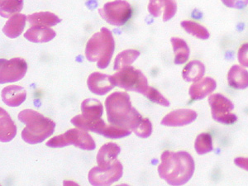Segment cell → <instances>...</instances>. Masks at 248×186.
<instances>
[{
	"instance_id": "34",
	"label": "cell",
	"mask_w": 248,
	"mask_h": 186,
	"mask_svg": "<svg viewBox=\"0 0 248 186\" xmlns=\"http://www.w3.org/2000/svg\"><path fill=\"white\" fill-rule=\"evenodd\" d=\"M234 163L237 165V167L246 170L248 171V158L237 157L234 160Z\"/></svg>"
},
{
	"instance_id": "30",
	"label": "cell",
	"mask_w": 248,
	"mask_h": 186,
	"mask_svg": "<svg viewBox=\"0 0 248 186\" xmlns=\"http://www.w3.org/2000/svg\"><path fill=\"white\" fill-rule=\"evenodd\" d=\"M144 96H146L147 99H150L153 103L157 104V105H162L165 107L170 106V102L155 88L150 87L149 86L147 92L144 93Z\"/></svg>"
},
{
	"instance_id": "15",
	"label": "cell",
	"mask_w": 248,
	"mask_h": 186,
	"mask_svg": "<svg viewBox=\"0 0 248 186\" xmlns=\"http://www.w3.org/2000/svg\"><path fill=\"white\" fill-rule=\"evenodd\" d=\"M121 152V148L118 144L108 142L99 149L97 154V163L103 169H108L115 163L117 157Z\"/></svg>"
},
{
	"instance_id": "22",
	"label": "cell",
	"mask_w": 248,
	"mask_h": 186,
	"mask_svg": "<svg viewBox=\"0 0 248 186\" xmlns=\"http://www.w3.org/2000/svg\"><path fill=\"white\" fill-rule=\"evenodd\" d=\"M81 115L88 120H95L101 119L104 108L98 99L90 98L82 102Z\"/></svg>"
},
{
	"instance_id": "9",
	"label": "cell",
	"mask_w": 248,
	"mask_h": 186,
	"mask_svg": "<svg viewBox=\"0 0 248 186\" xmlns=\"http://www.w3.org/2000/svg\"><path fill=\"white\" fill-rule=\"evenodd\" d=\"M209 104L211 108L212 116L215 121L224 124H232L237 121V116L232 113L234 105L231 100L220 93L209 96Z\"/></svg>"
},
{
	"instance_id": "3",
	"label": "cell",
	"mask_w": 248,
	"mask_h": 186,
	"mask_svg": "<svg viewBox=\"0 0 248 186\" xmlns=\"http://www.w3.org/2000/svg\"><path fill=\"white\" fill-rule=\"evenodd\" d=\"M20 122L26 124L22 138L27 143L37 144L52 135L56 124L32 109H24L18 114Z\"/></svg>"
},
{
	"instance_id": "19",
	"label": "cell",
	"mask_w": 248,
	"mask_h": 186,
	"mask_svg": "<svg viewBox=\"0 0 248 186\" xmlns=\"http://www.w3.org/2000/svg\"><path fill=\"white\" fill-rule=\"evenodd\" d=\"M17 127L6 110L0 108V141L8 142L15 139Z\"/></svg>"
},
{
	"instance_id": "13",
	"label": "cell",
	"mask_w": 248,
	"mask_h": 186,
	"mask_svg": "<svg viewBox=\"0 0 248 186\" xmlns=\"http://www.w3.org/2000/svg\"><path fill=\"white\" fill-rule=\"evenodd\" d=\"M89 90L97 95H104L114 88L112 77L100 72H93L88 77Z\"/></svg>"
},
{
	"instance_id": "29",
	"label": "cell",
	"mask_w": 248,
	"mask_h": 186,
	"mask_svg": "<svg viewBox=\"0 0 248 186\" xmlns=\"http://www.w3.org/2000/svg\"><path fill=\"white\" fill-rule=\"evenodd\" d=\"M195 148L199 155L209 153L213 150L212 137L209 133H201L195 140Z\"/></svg>"
},
{
	"instance_id": "11",
	"label": "cell",
	"mask_w": 248,
	"mask_h": 186,
	"mask_svg": "<svg viewBox=\"0 0 248 186\" xmlns=\"http://www.w3.org/2000/svg\"><path fill=\"white\" fill-rule=\"evenodd\" d=\"M124 167L120 161H115L108 169H103L101 167H93L89 172V181L92 186H110L119 181L123 175Z\"/></svg>"
},
{
	"instance_id": "4",
	"label": "cell",
	"mask_w": 248,
	"mask_h": 186,
	"mask_svg": "<svg viewBox=\"0 0 248 186\" xmlns=\"http://www.w3.org/2000/svg\"><path fill=\"white\" fill-rule=\"evenodd\" d=\"M115 49L113 34L106 28H102L90 38L85 47V57L89 62H97L99 69H105L109 65Z\"/></svg>"
},
{
	"instance_id": "10",
	"label": "cell",
	"mask_w": 248,
	"mask_h": 186,
	"mask_svg": "<svg viewBox=\"0 0 248 186\" xmlns=\"http://www.w3.org/2000/svg\"><path fill=\"white\" fill-rule=\"evenodd\" d=\"M28 64L25 60L16 57L11 60H0V83L18 81L25 77Z\"/></svg>"
},
{
	"instance_id": "12",
	"label": "cell",
	"mask_w": 248,
	"mask_h": 186,
	"mask_svg": "<svg viewBox=\"0 0 248 186\" xmlns=\"http://www.w3.org/2000/svg\"><path fill=\"white\" fill-rule=\"evenodd\" d=\"M197 113L194 110H175L165 116L161 124L167 127H181L193 123L197 119Z\"/></svg>"
},
{
	"instance_id": "5",
	"label": "cell",
	"mask_w": 248,
	"mask_h": 186,
	"mask_svg": "<svg viewBox=\"0 0 248 186\" xmlns=\"http://www.w3.org/2000/svg\"><path fill=\"white\" fill-rule=\"evenodd\" d=\"M111 77L114 85L125 91H134L144 95L149 88L147 77L141 71L131 65L122 68Z\"/></svg>"
},
{
	"instance_id": "33",
	"label": "cell",
	"mask_w": 248,
	"mask_h": 186,
	"mask_svg": "<svg viewBox=\"0 0 248 186\" xmlns=\"http://www.w3.org/2000/svg\"><path fill=\"white\" fill-rule=\"evenodd\" d=\"M224 5L231 9H242L248 5V0H221Z\"/></svg>"
},
{
	"instance_id": "27",
	"label": "cell",
	"mask_w": 248,
	"mask_h": 186,
	"mask_svg": "<svg viewBox=\"0 0 248 186\" xmlns=\"http://www.w3.org/2000/svg\"><path fill=\"white\" fill-rule=\"evenodd\" d=\"M181 25L186 30V32H188L194 37H197L199 39H208L210 36L209 31L203 26L193 22V21L186 20V21L181 22Z\"/></svg>"
},
{
	"instance_id": "1",
	"label": "cell",
	"mask_w": 248,
	"mask_h": 186,
	"mask_svg": "<svg viewBox=\"0 0 248 186\" xmlns=\"http://www.w3.org/2000/svg\"><path fill=\"white\" fill-rule=\"evenodd\" d=\"M195 167L194 159L189 153L165 151L161 154L158 173L170 186H182L191 179Z\"/></svg>"
},
{
	"instance_id": "2",
	"label": "cell",
	"mask_w": 248,
	"mask_h": 186,
	"mask_svg": "<svg viewBox=\"0 0 248 186\" xmlns=\"http://www.w3.org/2000/svg\"><path fill=\"white\" fill-rule=\"evenodd\" d=\"M105 107L108 123L124 129L133 132L143 119L132 106L129 95L125 92L117 91L108 96Z\"/></svg>"
},
{
	"instance_id": "25",
	"label": "cell",
	"mask_w": 248,
	"mask_h": 186,
	"mask_svg": "<svg viewBox=\"0 0 248 186\" xmlns=\"http://www.w3.org/2000/svg\"><path fill=\"white\" fill-rule=\"evenodd\" d=\"M170 43L175 53V60H174L175 64L182 65L184 63H186L189 59V53H190L187 43L183 39L179 37H172Z\"/></svg>"
},
{
	"instance_id": "26",
	"label": "cell",
	"mask_w": 248,
	"mask_h": 186,
	"mask_svg": "<svg viewBox=\"0 0 248 186\" xmlns=\"http://www.w3.org/2000/svg\"><path fill=\"white\" fill-rule=\"evenodd\" d=\"M139 56H140V51L138 50L130 49V50L122 51L116 57L113 70L119 71L122 68L126 67L127 65L133 64Z\"/></svg>"
},
{
	"instance_id": "31",
	"label": "cell",
	"mask_w": 248,
	"mask_h": 186,
	"mask_svg": "<svg viewBox=\"0 0 248 186\" xmlns=\"http://www.w3.org/2000/svg\"><path fill=\"white\" fill-rule=\"evenodd\" d=\"M133 133L136 135L141 138V139H147L151 136L153 133V125L148 119H142L141 123L138 127H136Z\"/></svg>"
},
{
	"instance_id": "17",
	"label": "cell",
	"mask_w": 248,
	"mask_h": 186,
	"mask_svg": "<svg viewBox=\"0 0 248 186\" xmlns=\"http://www.w3.org/2000/svg\"><path fill=\"white\" fill-rule=\"evenodd\" d=\"M56 35V31L49 27L35 25L26 31L24 37L31 43H45L53 39Z\"/></svg>"
},
{
	"instance_id": "16",
	"label": "cell",
	"mask_w": 248,
	"mask_h": 186,
	"mask_svg": "<svg viewBox=\"0 0 248 186\" xmlns=\"http://www.w3.org/2000/svg\"><path fill=\"white\" fill-rule=\"evenodd\" d=\"M217 83L210 77H206L195 81L189 88V93L193 100H201L215 91Z\"/></svg>"
},
{
	"instance_id": "14",
	"label": "cell",
	"mask_w": 248,
	"mask_h": 186,
	"mask_svg": "<svg viewBox=\"0 0 248 186\" xmlns=\"http://www.w3.org/2000/svg\"><path fill=\"white\" fill-rule=\"evenodd\" d=\"M148 12L154 17H157L163 12V21L167 22L175 16L177 4L175 0H150Z\"/></svg>"
},
{
	"instance_id": "32",
	"label": "cell",
	"mask_w": 248,
	"mask_h": 186,
	"mask_svg": "<svg viewBox=\"0 0 248 186\" xmlns=\"http://www.w3.org/2000/svg\"><path fill=\"white\" fill-rule=\"evenodd\" d=\"M237 59L241 65L248 67V43L241 46L237 54Z\"/></svg>"
},
{
	"instance_id": "7",
	"label": "cell",
	"mask_w": 248,
	"mask_h": 186,
	"mask_svg": "<svg viewBox=\"0 0 248 186\" xmlns=\"http://www.w3.org/2000/svg\"><path fill=\"white\" fill-rule=\"evenodd\" d=\"M71 122V124L79 129L92 131L108 139H122L131 134V131L129 130L124 129L113 125H106L105 121L101 119L88 120L83 118L81 114L74 117Z\"/></svg>"
},
{
	"instance_id": "28",
	"label": "cell",
	"mask_w": 248,
	"mask_h": 186,
	"mask_svg": "<svg viewBox=\"0 0 248 186\" xmlns=\"http://www.w3.org/2000/svg\"><path fill=\"white\" fill-rule=\"evenodd\" d=\"M23 8V0H3L0 3V15L10 17L19 13Z\"/></svg>"
},
{
	"instance_id": "6",
	"label": "cell",
	"mask_w": 248,
	"mask_h": 186,
	"mask_svg": "<svg viewBox=\"0 0 248 186\" xmlns=\"http://www.w3.org/2000/svg\"><path fill=\"white\" fill-rule=\"evenodd\" d=\"M73 144L79 149L92 151L95 149V142L87 131L73 128L66 131L64 134L56 136L46 142V146L52 148L66 147Z\"/></svg>"
},
{
	"instance_id": "18",
	"label": "cell",
	"mask_w": 248,
	"mask_h": 186,
	"mask_svg": "<svg viewBox=\"0 0 248 186\" xmlns=\"http://www.w3.org/2000/svg\"><path fill=\"white\" fill-rule=\"evenodd\" d=\"M26 91L18 85H9L2 91L3 103L10 107H17L25 101Z\"/></svg>"
},
{
	"instance_id": "23",
	"label": "cell",
	"mask_w": 248,
	"mask_h": 186,
	"mask_svg": "<svg viewBox=\"0 0 248 186\" xmlns=\"http://www.w3.org/2000/svg\"><path fill=\"white\" fill-rule=\"evenodd\" d=\"M205 74V66L200 61H192L184 68L182 77L187 82H195L202 79Z\"/></svg>"
},
{
	"instance_id": "8",
	"label": "cell",
	"mask_w": 248,
	"mask_h": 186,
	"mask_svg": "<svg viewBox=\"0 0 248 186\" xmlns=\"http://www.w3.org/2000/svg\"><path fill=\"white\" fill-rule=\"evenodd\" d=\"M99 14L103 19L111 25L120 27L127 23L133 14L130 3L125 0H115L105 3Z\"/></svg>"
},
{
	"instance_id": "20",
	"label": "cell",
	"mask_w": 248,
	"mask_h": 186,
	"mask_svg": "<svg viewBox=\"0 0 248 186\" xmlns=\"http://www.w3.org/2000/svg\"><path fill=\"white\" fill-rule=\"evenodd\" d=\"M229 85L236 90L248 88V71L240 65H234L228 73Z\"/></svg>"
},
{
	"instance_id": "21",
	"label": "cell",
	"mask_w": 248,
	"mask_h": 186,
	"mask_svg": "<svg viewBox=\"0 0 248 186\" xmlns=\"http://www.w3.org/2000/svg\"><path fill=\"white\" fill-rule=\"evenodd\" d=\"M27 17L24 15L16 14L9 17L3 27V33L9 38H16L23 33L25 28Z\"/></svg>"
},
{
	"instance_id": "24",
	"label": "cell",
	"mask_w": 248,
	"mask_h": 186,
	"mask_svg": "<svg viewBox=\"0 0 248 186\" xmlns=\"http://www.w3.org/2000/svg\"><path fill=\"white\" fill-rule=\"evenodd\" d=\"M27 21L32 26L39 25L44 27H52L62 22L60 17L51 12H40L27 16Z\"/></svg>"
}]
</instances>
